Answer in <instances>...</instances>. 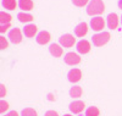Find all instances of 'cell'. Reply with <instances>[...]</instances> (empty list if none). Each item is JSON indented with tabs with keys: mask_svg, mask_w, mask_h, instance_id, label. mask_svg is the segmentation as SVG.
Wrapping results in <instances>:
<instances>
[{
	"mask_svg": "<svg viewBox=\"0 0 122 116\" xmlns=\"http://www.w3.org/2000/svg\"><path fill=\"white\" fill-rule=\"evenodd\" d=\"M104 11H105V5L103 3V0H90L87 6V14L89 16L100 15Z\"/></svg>",
	"mask_w": 122,
	"mask_h": 116,
	"instance_id": "cell-1",
	"label": "cell"
},
{
	"mask_svg": "<svg viewBox=\"0 0 122 116\" xmlns=\"http://www.w3.org/2000/svg\"><path fill=\"white\" fill-rule=\"evenodd\" d=\"M110 40V33L109 32H101V33H97L92 37V42L93 45L95 47H103L105 45L107 42Z\"/></svg>",
	"mask_w": 122,
	"mask_h": 116,
	"instance_id": "cell-2",
	"label": "cell"
},
{
	"mask_svg": "<svg viewBox=\"0 0 122 116\" xmlns=\"http://www.w3.org/2000/svg\"><path fill=\"white\" fill-rule=\"evenodd\" d=\"M9 39L11 43L14 44H18V43H21L22 42V32H21V29L20 28H12L11 31L9 32Z\"/></svg>",
	"mask_w": 122,
	"mask_h": 116,
	"instance_id": "cell-3",
	"label": "cell"
},
{
	"mask_svg": "<svg viewBox=\"0 0 122 116\" xmlns=\"http://www.w3.org/2000/svg\"><path fill=\"white\" fill-rule=\"evenodd\" d=\"M59 42H60V44L62 45L64 48H71V47H73L75 43H76V38L72 36V34H64V36H61L59 38Z\"/></svg>",
	"mask_w": 122,
	"mask_h": 116,
	"instance_id": "cell-4",
	"label": "cell"
},
{
	"mask_svg": "<svg viewBox=\"0 0 122 116\" xmlns=\"http://www.w3.org/2000/svg\"><path fill=\"white\" fill-rule=\"evenodd\" d=\"M90 27L93 31H97V32H99V31H103V28L105 27V21L103 17L100 16H97V17H93L90 20Z\"/></svg>",
	"mask_w": 122,
	"mask_h": 116,
	"instance_id": "cell-5",
	"label": "cell"
},
{
	"mask_svg": "<svg viewBox=\"0 0 122 116\" xmlns=\"http://www.w3.org/2000/svg\"><path fill=\"white\" fill-rule=\"evenodd\" d=\"M64 60H65V64H67L70 66L78 65L81 62V58H79L78 54H76V53H67L64 58Z\"/></svg>",
	"mask_w": 122,
	"mask_h": 116,
	"instance_id": "cell-6",
	"label": "cell"
},
{
	"mask_svg": "<svg viewBox=\"0 0 122 116\" xmlns=\"http://www.w3.org/2000/svg\"><path fill=\"white\" fill-rule=\"evenodd\" d=\"M77 51L79 54H88L90 51V43L86 39H82L77 43Z\"/></svg>",
	"mask_w": 122,
	"mask_h": 116,
	"instance_id": "cell-7",
	"label": "cell"
},
{
	"mask_svg": "<svg viewBox=\"0 0 122 116\" xmlns=\"http://www.w3.org/2000/svg\"><path fill=\"white\" fill-rule=\"evenodd\" d=\"M67 78H68L70 82L76 83V82H78L81 78H82V71H81L79 69H72V70L68 72Z\"/></svg>",
	"mask_w": 122,
	"mask_h": 116,
	"instance_id": "cell-8",
	"label": "cell"
},
{
	"mask_svg": "<svg viewBox=\"0 0 122 116\" xmlns=\"http://www.w3.org/2000/svg\"><path fill=\"white\" fill-rule=\"evenodd\" d=\"M84 108H86L84 103H83V101H79V100H76V101H73V103H71L70 106H68L70 111H72L73 114L82 112V111L84 110Z\"/></svg>",
	"mask_w": 122,
	"mask_h": 116,
	"instance_id": "cell-9",
	"label": "cell"
},
{
	"mask_svg": "<svg viewBox=\"0 0 122 116\" xmlns=\"http://www.w3.org/2000/svg\"><path fill=\"white\" fill-rule=\"evenodd\" d=\"M106 23L110 29H116L118 26V16L116 14H109L106 17Z\"/></svg>",
	"mask_w": 122,
	"mask_h": 116,
	"instance_id": "cell-10",
	"label": "cell"
},
{
	"mask_svg": "<svg viewBox=\"0 0 122 116\" xmlns=\"http://www.w3.org/2000/svg\"><path fill=\"white\" fill-rule=\"evenodd\" d=\"M37 43L40 44V45H44V44H48L49 40H50V33L46 32V31H42V32H39L37 34Z\"/></svg>",
	"mask_w": 122,
	"mask_h": 116,
	"instance_id": "cell-11",
	"label": "cell"
},
{
	"mask_svg": "<svg viewBox=\"0 0 122 116\" xmlns=\"http://www.w3.org/2000/svg\"><path fill=\"white\" fill-rule=\"evenodd\" d=\"M88 33V25L86 22H82L76 26L75 28V34L77 37H84L86 34Z\"/></svg>",
	"mask_w": 122,
	"mask_h": 116,
	"instance_id": "cell-12",
	"label": "cell"
},
{
	"mask_svg": "<svg viewBox=\"0 0 122 116\" xmlns=\"http://www.w3.org/2000/svg\"><path fill=\"white\" fill-rule=\"evenodd\" d=\"M37 33V26L36 25H26L25 28H23V34L27 37V38H32L34 37Z\"/></svg>",
	"mask_w": 122,
	"mask_h": 116,
	"instance_id": "cell-13",
	"label": "cell"
},
{
	"mask_svg": "<svg viewBox=\"0 0 122 116\" xmlns=\"http://www.w3.org/2000/svg\"><path fill=\"white\" fill-rule=\"evenodd\" d=\"M18 6H20V9H22L23 11H29V10H33L34 3H33V0H20Z\"/></svg>",
	"mask_w": 122,
	"mask_h": 116,
	"instance_id": "cell-14",
	"label": "cell"
},
{
	"mask_svg": "<svg viewBox=\"0 0 122 116\" xmlns=\"http://www.w3.org/2000/svg\"><path fill=\"white\" fill-rule=\"evenodd\" d=\"M49 51L54 58H60L61 55H62V48H61L59 44H50Z\"/></svg>",
	"mask_w": 122,
	"mask_h": 116,
	"instance_id": "cell-15",
	"label": "cell"
},
{
	"mask_svg": "<svg viewBox=\"0 0 122 116\" xmlns=\"http://www.w3.org/2000/svg\"><path fill=\"white\" fill-rule=\"evenodd\" d=\"M17 18H18L20 22H22V23H29V22L33 21V16L32 15L30 14H25V12L17 14Z\"/></svg>",
	"mask_w": 122,
	"mask_h": 116,
	"instance_id": "cell-16",
	"label": "cell"
},
{
	"mask_svg": "<svg viewBox=\"0 0 122 116\" xmlns=\"http://www.w3.org/2000/svg\"><path fill=\"white\" fill-rule=\"evenodd\" d=\"M83 93V89L81 86H73L72 88L70 89V97L72 98H79Z\"/></svg>",
	"mask_w": 122,
	"mask_h": 116,
	"instance_id": "cell-17",
	"label": "cell"
},
{
	"mask_svg": "<svg viewBox=\"0 0 122 116\" xmlns=\"http://www.w3.org/2000/svg\"><path fill=\"white\" fill-rule=\"evenodd\" d=\"M1 5L6 10H15L17 6V3H16V0H3Z\"/></svg>",
	"mask_w": 122,
	"mask_h": 116,
	"instance_id": "cell-18",
	"label": "cell"
},
{
	"mask_svg": "<svg viewBox=\"0 0 122 116\" xmlns=\"http://www.w3.org/2000/svg\"><path fill=\"white\" fill-rule=\"evenodd\" d=\"M11 20H12L11 15H9V14H6L4 11L0 12V23L1 25H9L10 22H11Z\"/></svg>",
	"mask_w": 122,
	"mask_h": 116,
	"instance_id": "cell-19",
	"label": "cell"
},
{
	"mask_svg": "<svg viewBox=\"0 0 122 116\" xmlns=\"http://www.w3.org/2000/svg\"><path fill=\"white\" fill-rule=\"evenodd\" d=\"M86 116H99V109L97 106H90L86 111Z\"/></svg>",
	"mask_w": 122,
	"mask_h": 116,
	"instance_id": "cell-20",
	"label": "cell"
},
{
	"mask_svg": "<svg viewBox=\"0 0 122 116\" xmlns=\"http://www.w3.org/2000/svg\"><path fill=\"white\" fill-rule=\"evenodd\" d=\"M21 116H37V111L32 108H26L22 110Z\"/></svg>",
	"mask_w": 122,
	"mask_h": 116,
	"instance_id": "cell-21",
	"label": "cell"
},
{
	"mask_svg": "<svg viewBox=\"0 0 122 116\" xmlns=\"http://www.w3.org/2000/svg\"><path fill=\"white\" fill-rule=\"evenodd\" d=\"M72 3H73V5H76L78 7H83L87 4H89V0H72Z\"/></svg>",
	"mask_w": 122,
	"mask_h": 116,
	"instance_id": "cell-22",
	"label": "cell"
},
{
	"mask_svg": "<svg viewBox=\"0 0 122 116\" xmlns=\"http://www.w3.org/2000/svg\"><path fill=\"white\" fill-rule=\"evenodd\" d=\"M0 105H1V106H0V112H1V114H4V111L9 109V104H7L6 101L1 100V101H0Z\"/></svg>",
	"mask_w": 122,
	"mask_h": 116,
	"instance_id": "cell-23",
	"label": "cell"
},
{
	"mask_svg": "<svg viewBox=\"0 0 122 116\" xmlns=\"http://www.w3.org/2000/svg\"><path fill=\"white\" fill-rule=\"evenodd\" d=\"M0 48H1V49H6L7 48V40L3 36L0 37Z\"/></svg>",
	"mask_w": 122,
	"mask_h": 116,
	"instance_id": "cell-24",
	"label": "cell"
},
{
	"mask_svg": "<svg viewBox=\"0 0 122 116\" xmlns=\"http://www.w3.org/2000/svg\"><path fill=\"white\" fill-rule=\"evenodd\" d=\"M44 116H59V114L56 111H54V110H48Z\"/></svg>",
	"mask_w": 122,
	"mask_h": 116,
	"instance_id": "cell-25",
	"label": "cell"
},
{
	"mask_svg": "<svg viewBox=\"0 0 122 116\" xmlns=\"http://www.w3.org/2000/svg\"><path fill=\"white\" fill-rule=\"evenodd\" d=\"M9 27H10V23L9 25H1V26H0V32H1V33L6 32V31L9 29Z\"/></svg>",
	"mask_w": 122,
	"mask_h": 116,
	"instance_id": "cell-26",
	"label": "cell"
},
{
	"mask_svg": "<svg viewBox=\"0 0 122 116\" xmlns=\"http://www.w3.org/2000/svg\"><path fill=\"white\" fill-rule=\"evenodd\" d=\"M4 116H18V114H17L16 111H10V112H7V114L4 115Z\"/></svg>",
	"mask_w": 122,
	"mask_h": 116,
	"instance_id": "cell-27",
	"label": "cell"
},
{
	"mask_svg": "<svg viewBox=\"0 0 122 116\" xmlns=\"http://www.w3.org/2000/svg\"><path fill=\"white\" fill-rule=\"evenodd\" d=\"M117 6H118V9H121V10H122V0H118Z\"/></svg>",
	"mask_w": 122,
	"mask_h": 116,
	"instance_id": "cell-28",
	"label": "cell"
},
{
	"mask_svg": "<svg viewBox=\"0 0 122 116\" xmlns=\"http://www.w3.org/2000/svg\"><path fill=\"white\" fill-rule=\"evenodd\" d=\"M4 95V86H1V97Z\"/></svg>",
	"mask_w": 122,
	"mask_h": 116,
	"instance_id": "cell-29",
	"label": "cell"
},
{
	"mask_svg": "<svg viewBox=\"0 0 122 116\" xmlns=\"http://www.w3.org/2000/svg\"><path fill=\"white\" fill-rule=\"evenodd\" d=\"M64 116H72V115H68V114H66V115H64Z\"/></svg>",
	"mask_w": 122,
	"mask_h": 116,
	"instance_id": "cell-30",
	"label": "cell"
},
{
	"mask_svg": "<svg viewBox=\"0 0 122 116\" xmlns=\"http://www.w3.org/2000/svg\"><path fill=\"white\" fill-rule=\"evenodd\" d=\"M121 23H122V16H121Z\"/></svg>",
	"mask_w": 122,
	"mask_h": 116,
	"instance_id": "cell-31",
	"label": "cell"
}]
</instances>
